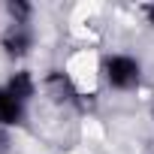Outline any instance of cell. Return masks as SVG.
<instances>
[{
    "label": "cell",
    "mask_w": 154,
    "mask_h": 154,
    "mask_svg": "<svg viewBox=\"0 0 154 154\" xmlns=\"http://www.w3.org/2000/svg\"><path fill=\"white\" fill-rule=\"evenodd\" d=\"M21 106L24 103H18L6 88H0V124H15L21 118Z\"/></svg>",
    "instance_id": "3"
},
{
    "label": "cell",
    "mask_w": 154,
    "mask_h": 154,
    "mask_svg": "<svg viewBox=\"0 0 154 154\" xmlns=\"http://www.w3.org/2000/svg\"><path fill=\"white\" fill-rule=\"evenodd\" d=\"M3 48H6L9 54H24V51L30 48V30H27L24 24H12V27L6 30V36H3Z\"/></svg>",
    "instance_id": "2"
},
{
    "label": "cell",
    "mask_w": 154,
    "mask_h": 154,
    "mask_svg": "<svg viewBox=\"0 0 154 154\" xmlns=\"http://www.w3.org/2000/svg\"><path fill=\"white\" fill-rule=\"evenodd\" d=\"M6 91H9L18 103H24V100L33 97V79H30L27 72H15L12 79H9V85H6Z\"/></svg>",
    "instance_id": "4"
},
{
    "label": "cell",
    "mask_w": 154,
    "mask_h": 154,
    "mask_svg": "<svg viewBox=\"0 0 154 154\" xmlns=\"http://www.w3.org/2000/svg\"><path fill=\"white\" fill-rule=\"evenodd\" d=\"M148 15H151V21H154V6H148Z\"/></svg>",
    "instance_id": "5"
},
{
    "label": "cell",
    "mask_w": 154,
    "mask_h": 154,
    "mask_svg": "<svg viewBox=\"0 0 154 154\" xmlns=\"http://www.w3.org/2000/svg\"><path fill=\"white\" fill-rule=\"evenodd\" d=\"M139 72H142L139 63L133 57H127V54H115V57L106 60V79H109L112 88H121V91L133 88L139 82Z\"/></svg>",
    "instance_id": "1"
}]
</instances>
